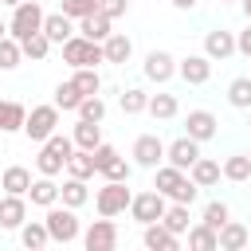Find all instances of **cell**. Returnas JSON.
<instances>
[{
    "mask_svg": "<svg viewBox=\"0 0 251 251\" xmlns=\"http://www.w3.org/2000/svg\"><path fill=\"white\" fill-rule=\"evenodd\" d=\"M133 165H141V169L165 165V141H161L157 133H141V137L133 141Z\"/></svg>",
    "mask_w": 251,
    "mask_h": 251,
    "instance_id": "cell-11",
    "label": "cell"
},
{
    "mask_svg": "<svg viewBox=\"0 0 251 251\" xmlns=\"http://www.w3.org/2000/svg\"><path fill=\"white\" fill-rule=\"evenodd\" d=\"M59 114H63V110H59L55 102L31 106V110H27V122H24V133H27V141H39V145H43V141H47V137L59 129Z\"/></svg>",
    "mask_w": 251,
    "mask_h": 251,
    "instance_id": "cell-7",
    "label": "cell"
},
{
    "mask_svg": "<svg viewBox=\"0 0 251 251\" xmlns=\"http://www.w3.org/2000/svg\"><path fill=\"white\" fill-rule=\"evenodd\" d=\"M27 200L35 204V208H51V204H59V184H55V176H35L31 180V188H27Z\"/></svg>",
    "mask_w": 251,
    "mask_h": 251,
    "instance_id": "cell-21",
    "label": "cell"
},
{
    "mask_svg": "<svg viewBox=\"0 0 251 251\" xmlns=\"http://www.w3.org/2000/svg\"><path fill=\"white\" fill-rule=\"evenodd\" d=\"M188 176H192V180H196L200 188H212V184H220V176H224V165L200 153V157H196V165L188 169Z\"/></svg>",
    "mask_w": 251,
    "mask_h": 251,
    "instance_id": "cell-23",
    "label": "cell"
},
{
    "mask_svg": "<svg viewBox=\"0 0 251 251\" xmlns=\"http://www.w3.org/2000/svg\"><path fill=\"white\" fill-rule=\"evenodd\" d=\"M247 157H251V153H247Z\"/></svg>",
    "mask_w": 251,
    "mask_h": 251,
    "instance_id": "cell-53",
    "label": "cell"
},
{
    "mask_svg": "<svg viewBox=\"0 0 251 251\" xmlns=\"http://www.w3.org/2000/svg\"><path fill=\"white\" fill-rule=\"evenodd\" d=\"M184 133L196 137V141L204 145V141H212V137L220 133V122H216L212 110H188V118H184Z\"/></svg>",
    "mask_w": 251,
    "mask_h": 251,
    "instance_id": "cell-16",
    "label": "cell"
},
{
    "mask_svg": "<svg viewBox=\"0 0 251 251\" xmlns=\"http://www.w3.org/2000/svg\"><path fill=\"white\" fill-rule=\"evenodd\" d=\"M78 208H67L63 200L59 204H51L47 208V216H43V224H47V231H51V243H75V239H82V224H78V216H75Z\"/></svg>",
    "mask_w": 251,
    "mask_h": 251,
    "instance_id": "cell-3",
    "label": "cell"
},
{
    "mask_svg": "<svg viewBox=\"0 0 251 251\" xmlns=\"http://www.w3.org/2000/svg\"><path fill=\"white\" fill-rule=\"evenodd\" d=\"M235 51H239V55H247V59H251V20H247V27H243V31H239V35H235Z\"/></svg>",
    "mask_w": 251,
    "mask_h": 251,
    "instance_id": "cell-44",
    "label": "cell"
},
{
    "mask_svg": "<svg viewBox=\"0 0 251 251\" xmlns=\"http://www.w3.org/2000/svg\"><path fill=\"white\" fill-rule=\"evenodd\" d=\"M24 122H27L24 102L4 98V102H0V133H16V129H24Z\"/></svg>",
    "mask_w": 251,
    "mask_h": 251,
    "instance_id": "cell-29",
    "label": "cell"
},
{
    "mask_svg": "<svg viewBox=\"0 0 251 251\" xmlns=\"http://www.w3.org/2000/svg\"><path fill=\"white\" fill-rule=\"evenodd\" d=\"M129 200H133V192H129V180H106L98 192H94V208H98V216H122V212H129Z\"/></svg>",
    "mask_w": 251,
    "mask_h": 251,
    "instance_id": "cell-4",
    "label": "cell"
},
{
    "mask_svg": "<svg viewBox=\"0 0 251 251\" xmlns=\"http://www.w3.org/2000/svg\"><path fill=\"white\" fill-rule=\"evenodd\" d=\"M247 243H251V227H247V224L227 220V224L220 227V251H243Z\"/></svg>",
    "mask_w": 251,
    "mask_h": 251,
    "instance_id": "cell-22",
    "label": "cell"
},
{
    "mask_svg": "<svg viewBox=\"0 0 251 251\" xmlns=\"http://www.w3.org/2000/svg\"><path fill=\"white\" fill-rule=\"evenodd\" d=\"M98 8H102L110 20H118V16H126V12H129V0H98Z\"/></svg>",
    "mask_w": 251,
    "mask_h": 251,
    "instance_id": "cell-43",
    "label": "cell"
},
{
    "mask_svg": "<svg viewBox=\"0 0 251 251\" xmlns=\"http://www.w3.org/2000/svg\"><path fill=\"white\" fill-rule=\"evenodd\" d=\"M188 247H192V251H220V231L200 220V224L188 227Z\"/></svg>",
    "mask_w": 251,
    "mask_h": 251,
    "instance_id": "cell-28",
    "label": "cell"
},
{
    "mask_svg": "<svg viewBox=\"0 0 251 251\" xmlns=\"http://www.w3.org/2000/svg\"><path fill=\"white\" fill-rule=\"evenodd\" d=\"M43 35L63 47V43L75 35V20H71L67 12H47V16H43Z\"/></svg>",
    "mask_w": 251,
    "mask_h": 251,
    "instance_id": "cell-18",
    "label": "cell"
},
{
    "mask_svg": "<svg viewBox=\"0 0 251 251\" xmlns=\"http://www.w3.org/2000/svg\"><path fill=\"white\" fill-rule=\"evenodd\" d=\"M220 4H235V0H220Z\"/></svg>",
    "mask_w": 251,
    "mask_h": 251,
    "instance_id": "cell-50",
    "label": "cell"
},
{
    "mask_svg": "<svg viewBox=\"0 0 251 251\" xmlns=\"http://www.w3.org/2000/svg\"><path fill=\"white\" fill-rule=\"evenodd\" d=\"M20 63H24V47H20V39L4 35V39H0V71H16Z\"/></svg>",
    "mask_w": 251,
    "mask_h": 251,
    "instance_id": "cell-37",
    "label": "cell"
},
{
    "mask_svg": "<svg viewBox=\"0 0 251 251\" xmlns=\"http://www.w3.org/2000/svg\"><path fill=\"white\" fill-rule=\"evenodd\" d=\"M247 126H251V110H247Z\"/></svg>",
    "mask_w": 251,
    "mask_h": 251,
    "instance_id": "cell-51",
    "label": "cell"
},
{
    "mask_svg": "<svg viewBox=\"0 0 251 251\" xmlns=\"http://www.w3.org/2000/svg\"><path fill=\"white\" fill-rule=\"evenodd\" d=\"M196 157H200V141H196V137H188V133L165 145V161H169V165H176V169H184V173L196 165Z\"/></svg>",
    "mask_w": 251,
    "mask_h": 251,
    "instance_id": "cell-12",
    "label": "cell"
},
{
    "mask_svg": "<svg viewBox=\"0 0 251 251\" xmlns=\"http://www.w3.org/2000/svg\"><path fill=\"white\" fill-rule=\"evenodd\" d=\"M176 75L188 86H204L212 78V59L208 55H184V59H176Z\"/></svg>",
    "mask_w": 251,
    "mask_h": 251,
    "instance_id": "cell-15",
    "label": "cell"
},
{
    "mask_svg": "<svg viewBox=\"0 0 251 251\" xmlns=\"http://www.w3.org/2000/svg\"><path fill=\"white\" fill-rule=\"evenodd\" d=\"M145 114H153L157 122H173L180 114V102H176V94H149V110Z\"/></svg>",
    "mask_w": 251,
    "mask_h": 251,
    "instance_id": "cell-30",
    "label": "cell"
},
{
    "mask_svg": "<svg viewBox=\"0 0 251 251\" xmlns=\"http://www.w3.org/2000/svg\"><path fill=\"white\" fill-rule=\"evenodd\" d=\"M145 110H149V94L141 86L122 90V114H145Z\"/></svg>",
    "mask_w": 251,
    "mask_h": 251,
    "instance_id": "cell-38",
    "label": "cell"
},
{
    "mask_svg": "<svg viewBox=\"0 0 251 251\" xmlns=\"http://www.w3.org/2000/svg\"><path fill=\"white\" fill-rule=\"evenodd\" d=\"M43 16H47V12H43L35 0L16 4V8H12V20H8V35L20 39V43H24L27 35H39V31H43Z\"/></svg>",
    "mask_w": 251,
    "mask_h": 251,
    "instance_id": "cell-5",
    "label": "cell"
},
{
    "mask_svg": "<svg viewBox=\"0 0 251 251\" xmlns=\"http://www.w3.org/2000/svg\"><path fill=\"white\" fill-rule=\"evenodd\" d=\"M71 137H75V145H78V149H98V145H102V122L78 118V122H75V129H71Z\"/></svg>",
    "mask_w": 251,
    "mask_h": 251,
    "instance_id": "cell-24",
    "label": "cell"
},
{
    "mask_svg": "<svg viewBox=\"0 0 251 251\" xmlns=\"http://www.w3.org/2000/svg\"><path fill=\"white\" fill-rule=\"evenodd\" d=\"M98 173V165H94V149H78L75 145V153L67 157V176H82V180H90Z\"/></svg>",
    "mask_w": 251,
    "mask_h": 251,
    "instance_id": "cell-25",
    "label": "cell"
},
{
    "mask_svg": "<svg viewBox=\"0 0 251 251\" xmlns=\"http://www.w3.org/2000/svg\"><path fill=\"white\" fill-rule=\"evenodd\" d=\"M59 200H63L67 208H82V204L90 200V188H86V180H82V176H67V180L59 184Z\"/></svg>",
    "mask_w": 251,
    "mask_h": 251,
    "instance_id": "cell-26",
    "label": "cell"
},
{
    "mask_svg": "<svg viewBox=\"0 0 251 251\" xmlns=\"http://www.w3.org/2000/svg\"><path fill=\"white\" fill-rule=\"evenodd\" d=\"M0 137H4V133H0Z\"/></svg>",
    "mask_w": 251,
    "mask_h": 251,
    "instance_id": "cell-52",
    "label": "cell"
},
{
    "mask_svg": "<svg viewBox=\"0 0 251 251\" xmlns=\"http://www.w3.org/2000/svg\"><path fill=\"white\" fill-rule=\"evenodd\" d=\"M224 176H227V180H235V184L251 180V157H247V153L227 157V161H224Z\"/></svg>",
    "mask_w": 251,
    "mask_h": 251,
    "instance_id": "cell-35",
    "label": "cell"
},
{
    "mask_svg": "<svg viewBox=\"0 0 251 251\" xmlns=\"http://www.w3.org/2000/svg\"><path fill=\"white\" fill-rule=\"evenodd\" d=\"M20 243H24L27 251H39V247H47V243H51V231H47V224H43V220H24V227H20Z\"/></svg>",
    "mask_w": 251,
    "mask_h": 251,
    "instance_id": "cell-27",
    "label": "cell"
},
{
    "mask_svg": "<svg viewBox=\"0 0 251 251\" xmlns=\"http://www.w3.org/2000/svg\"><path fill=\"white\" fill-rule=\"evenodd\" d=\"M4 35H8V20H0V39H4Z\"/></svg>",
    "mask_w": 251,
    "mask_h": 251,
    "instance_id": "cell-47",
    "label": "cell"
},
{
    "mask_svg": "<svg viewBox=\"0 0 251 251\" xmlns=\"http://www.w3.org/2000/svg\"><path fill=\"white\" fill-rule=\"evenodd\" d=\"M51 102H55L59 110H67V114H78V102H82V90H78V86H75V82L67 78V82H59V86H55V98H51Z\"/></svg>",
    "mask_w": 251,
    "mask_h": 251,
    "instance_id": "cell-34",
    "label": "cell"
},
{
    "mask_svg": "<svg viewBox=\"0 0 251 251\" xmlns=\"http://www.w3.org/2000/svg\"><path fill=\"white\" fill-rule=\"evenodd\" d=\"M200 220H204L208 227H216V231H220V227H224V224L231 220V208H227L224 200H208V204H204V216H200Z\"/></svg>",
    "mask_w": 251,
    "mask_h": 251,
    "instance_id": "cell-39",
    "label": "cell"
},
{
    "mask_svg": "<svg viewBox=\"0 0 251 251\" xmlns=\"http://www.w3.org/2000/svg\"><path fill=\"white\" fill-rule=\"evenodd\" d=\"M165 208H169V196L165 192H157V188H149V192H137L133 200H129V216L145 227V224H157L161 216H165Z\"/></svg>",
    "mask_w": 251,
    "mask_h": 251,
    "instance_id": "cell-8",
    "label": "cell"
},
{
    "mask_svg": "<svg viewBox=\"0 0 251 251\" xmlns=\"http://www.w3.org/2000/svg\"><path fill=\"white\" fill-rule=\"evenodd\" d=\"M141 243H145L149 251H176V247H180V235H176V231H169V227L157 220V224H145Z\"/></svg>",
    "mask_w": 251,
    "mask_h": 251,
    "instance_id": "cell-17",
    "label": "cell"
},
{
    "mask_svg": "<svg viewBox=\"0 0 251 251\" xmlns=\"http://www.w3.org/2000/svg\"><path fill=\"white\" fill-rule=\"evenodd\" d=\"M24 220H27V196L4 192V196H0V227H4V231H20Z\"/></svg>",
    "mask_w": 251,
    "mask_h": 251,
    "instance_id": "cell-13",
    "label": "cell"
},
{
    "mask_svg": "<svg viewBox=\"0 0 251 251\" xmlns=\"http://www.w3.org/2000/svg\"><path fill=\"white\" fill-rule=\"evenodd\" d=\"M173 8H180V12H192V8H196V0H173Z\"/></svg>",
    "mask_w": 251,
    "mask_h": 251,
    "instance_id": "cell-45",
    "label": "cell"
},
{
    "mask_svg": "<svg viewBox=\"0 0 251 251\" xmlns=\"http://www.w3.org/2000/svg\"><path fill=\"white\" fill-rule=\"evenodd\" d=\"M110 31H114V20H110V16L102 12V8L78 20V35H86V39H94V43H102V39H106Z\"/></svg>",
    "mask_w": 251,
    "mask_h": 251,
    "instance_id": "cell-19",
    "label": "cell"
},
{
    "mask_svg": "<svg viewBox=\"0 0 251 251\" xmlns=\"http://www.w3.org/2000/svg\"><path fill=\"white\" fill-rule=\"evenodd\" d=\"M161 224L169 227V231H176V235H188V204H176V200H169V208H165V216H161Z\"/></svg>",
    "mask_w": 251,
    "mask_h": 251,
    "instance_id": "cell-32",
    "label": "cell"
},
{
    "mask_svg": "<svg viewBox=\"0 0 251 251\" xmlns=\"http://www.w3.org/2000/svg\"><path fill=\"white\" fill-rule=\"evenodd\" d=\"M20 47H24V59H35V63H39V59H47V51H51L55 43H51V39L39 31V35H27Z\"/></svg>",
    "mask_w": 251,
    "mask_h": 251,
    "instance_id": "cell-40",
    "label": "cell"
},
{
    "mask_svg": "<svg viewBox=\"0 0 251 251\" xmlns=\"http://www.w3.org/2000/svg\"><path fill=\"white\" fill-rule=\"evenodd\" d=\"M153 188L165 192V196L176 200V204H192V200L200 196V184H196L184 169H176V165H169V161L153 169Z\"/></svg>",
    "mask_w": 251,
    "mask_h": 251,
    "instance_id": "cell-1",
    "label": "cell"
},
{
    "mask_svg": "<svg viewBox=\"0 0 251 251\" xmlns=\"http://www.w3.org/2000/svg\"><path fill=\"white\" fill-rule=\"evenodd\" d=\"M227 102H231L235 110H251V78H247V75L227 82Z\"/></svg>",
    "mask_w": 251,
    "mask_h": 251,
    "instance_id": "cell-36",
    "label": "cell"
},
{
    "mask_svg": "<svg viewBox=\"0 0 251 251\" xmlns=\"http://www.w3.org/2000/svg\"><path fill=\"white\" fill-rule=\"evenodd\" d=\"M204 55H208L212 63H224V59H231V55H235V31H224V27H212V31H204Z\"/></svg>",
    "mask_w": 251,
    "mask_h": 251,
    "instance_id": "cell-14",
    "label": "cell"
},
{
    "mask_svg": "<svg viewBox=\"0 0 251 251\" xmlns=\"http://www.w3.org/2000/svg\"><path fill=\"white\" fill-rule=\"evenodd\" d=\"M239 8H243V16L251 20V0H239Z\"/></svg>",
    "mask_w": 251,
    "mask_h": 251,
    "instance_id": "cell-46",
    "label": "cell"
},
{
    "mask_svg": "<svg viewBox=\"0 0 251 251\" xmlns=\"http://www.w3.org/2000/svg\"><path fill=\"white\" fill-rule=\"evenodd\" d=\"M71 82L82 90V98H90V94H98V90H102V75H98V67H75Z\"/></svg>",
    "mask_w": 251,
    "mask_h": 251,
    "instance_id": "cell-33",
    "label": "cell"
},
{
    "mask_svg": "<svg viewBox=\"0 0 251 251\" xmlns=\"http://www.w3.org/2000/svg\"><path fill=\"white\" fill-rule=\"evenodd\" d=\"M63 63L67 67H98V63H106V51H102V43H94V39L75 31L63 43Z\"/></svg>",
    "mask_w": 251,
    "mask_h": 251,
    "instance_id": "cell-6",
    "label": "cell"
},
{
    "mask_svg": "<svg viewBox=\"0 0 251 251\" xmlns=\"http://www.w3.org/2000/svg\"><path fill=\"white\" fill-rule=\"evenodd\" d=\"M102 51H106V63L122 67V63H129V55H133V39L122 35V31H110V35L102 39Z\"/></svg>",
    "mask_w": 251,
    "mask_h": 251,
    "instance_id": "cell-20",
    "label": "cell"
},
{
    "mask_svg": "<svg viewBox=\"0 0 251 251\" xmlns=\"http://www.w3.org/2000/svg\"><path fill=\"white\" fill-rule=\"evenodd\" d=\"M0 196H4V180H0Z\"/></svg>",
    "mask_w": 251,
    "mask_h": 251,
    "instance_id": "cell-49",
    "label": "cell"
},
{
    "mask_svg": "<svg viewBox=\"0 0 251 251\" xmlns=\"http://www.w3.org/2000/svg\"><path fill=\"white\" fill-rule=\"evenodd\" d=\"M59 12H67L71 20H82V16L98 12V0H63V8H59Z\"/></svg>",
    "mask_w": 251,
    "mask_h": 251,
    "instance_id": "cell-42",
    "label": "cell"
},
{
    "mask_svg": "<svg viewBox=\"0 0 251 251\" xmlns=\"http://www.w3.org/2000/svg\"><path fill=\"white\" fill-rule=\"evenodd\" d=\"M75 153V137H67V133H51L43 145H39V157H35V169L43 173V176H59L63 169H67V157Z\"/></svg>",
    "mask_w": 251,
    "mask_h": 251,
    "instance_id": "cell-2",
    "label": "cell"
},
{
    "mask_svg": "<svg viewBox=\"0 0 251 251\" xmlns=\"http://www.w3.org/2000/svg\"><path fill=\"white\" fill-rule=\"evenodd\" d=\"M78 118H90V122H102V118H106V102H102L98 94H90V98H82V102H78Z\"/></svg>",
    "mask_w": 251,
    "mask_h": 251,
    "instance_id": "cell-41",
    "label": "cell"
},
{
    "mask_svg": "<svg viewBox=\"0 0 251 251\" xmlns=\"http://www.w3.org/2000/svg\"><path fill=\"white\" fill-rule=\"evenodd\" d=\"M0 180H4V192H16V196H27V188H31V173L24 165H8L0 173Z\"/></svg>",
    "mask_w": 251,
    "mask_h": 251,
    "instance_id": "cell-31",
    "label": "cell"
},
{
    "mask_svg": "<svg viewBox=\"0 0 251 251\" xmlns=\"http://www.w3.org/2000/svg\"><path fill=\"white\" fill-rule=\"evenodd\" d=\"M82 247H86V251H114V247H118V224H114L110 216L94 220V224L82 231Z\"/></svg>",
    "mask_w": 251,
    "mask_h": 251,
    "instance_id": "cell-9",
    "label": "cell"
},
{
    "mask_svg": "<svg viewBox=\"0 0 251 251\" xmlns=\"http://www.w3.org/2000/svg\"><path fill=\"white\" fill-rule=\"evenodd\" d=\"M141 71H145V78L149 82H157V86H165L173 75H176V59L169 55V51H161V47H153L149 55H145V63H141Z\"/></svg>",
    "mask_w": 251,
    "mask_h": 251,
    "instance_id": "cell-10",
    "label": "cell"
},
{
    "mask_svg": "<svg viewBox=\"0 0 251 251\" xmlns=\"http://www.w3.org/2000/svg\"><path fill=\"white\" fill-rule=\"evenodd\" d=\"M4 4H8V8H16V4H24V0H4Z\"/></svg>",
    "mask_w": 251,
    "mask_h": 251,
    "instance_id": "cell-48",
    "label": "cell"
}]
</instances>
